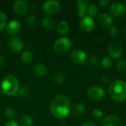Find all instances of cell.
Listing matches in <instances>:
<instances>
[{
  "instance_id": "obj_23",
  "label": "cell",
  "mask_w": 126,
  "mask_h": 126,
  "mask_svg": "<svg viewBox=\"0 0 126 126\" xmlns=\"http://www.w3.org/2000/svg\"><path fill=\"white\" fill-rule=\"evenodd\" d=\"M66 76L63 72H57L54 76V80L58 84H62L66 81Z\"/></svg>"
},
{
  "instance_id": "obj_19",
  "label": "cell",
  "mask_w": 126,
  "mask_h": 126,
  "mask_svg": "<svg viewBox=\"0 0 126 126\" xmlns=\"http://www.w3.org/2000/svg\"><path fill=\"white\" fill-rule=\"evenodd\" d=\"M85 111V106L83 103H77L72 109V114L73 116H80L83 114Z\"/></svg>"
},
{
  "instance_id": "obj_3",
  "label": "cell",
  "mask_w": 126,
  "mask_h": 126,
  "mask_svg": "<svg viewBox=\"0 0 126 126\" xmlns=\"http://www.w3.org/2000/svg\"><path fill=\"white\" fill-rule=\"evenodd\" d=\"M19 89L18 79L13 75H6L1 83V92L6 95H14Z\"/></svg>"
},
{
  "instance_id": "obj_2",
  "label": "cell",
  "mask_w": 126,
  "mask_h": 126,
  "mask_svg": "<svg viewBox=\"0 0 126 126\" xmlns=\"http://www.w3.org/2000/svg\"><path fill=\"white\" fill-rule=\"evenodd\" d=\"M109 92L111 97L117 101H123L126 99V83L116 80L111 83Z\"/></svg>"
},
{
  "instance_id": "obj_6",
  "label": "cell",
  "mask_w": 126,
  "mask_h": 126,
  "mask_svg": "<svg viewBox=\"0 0 126 126\" xmlns=\"http://www.w3.org/2000/svg\"><path fill=\"white\" fill-rule=\"evenodd\" d=\"M105 92L104 90L97 86H92L89 87L87 90V95L88 97L93 100L97 101L101 100L104 97Z\"/></svg>"
},
{
  "instance_id": "obj_9",
  "label": "cell",
  "mask_w": 126,
  "mask_h": 126,
  "mask_svg": "<svg viewBox=\"0 0 126 126\" xmlns=\"http://www.w3.org/2000/svg\"><path fill=\"white\" fill-rule=\"evenodd\" d=\"M69 58L73 63H77V64H80L86 61V55L85 52H83V50L77 49V50L72 51L70 53Z\"/></svg>"
},
{
  "instance_id": "obj_21",
  "label": "cell",
  "mask_w": 126,
  "mask_h": 126,
  "mask_svg": "<svg viewBox=\"0 0 126 126\" xmlns=\"http://www.w3.org/2000/svg\"><path fill=\"white\" fill-rule=\"evenodd\" d=\"M56 29H57L58 32H59L60 34L63 35V34H66L69 31V24H67V22L61 21L57 24Z\"/></svg>"
},
{
  "instance_id": "obj_5",
  "label": "cell",
  "mask_w": 126,
  "mask_h": 126,
  "mask_svg": "<svg viewBox=\"0 0 126 126\" xmlns=\"http://www.w3.org/2000/svg\"><path fill=\"white\" fill-rule=\"evenodd\" d=\"M43 10L49 15H55L60 11V3L55 0H48L43 4Z\"/></svg>"
},
{
  "instance_id": "obj_31",
  "label": "cell",
  "mask_w": 126,
  "mask_h": 126,
  "mask_svg": "<svg viewBox=\"0 0 126 126\" xmlns=\"http://www.w3.org/2000/svg\"><path fill=\"white\" fill-rule=\"evenodd\" d=\"M5 25H6V16L3 13L0 11V31L3 30Z\"/></svg>"
},
{
  "instance_id": "obj_1",
  "label": "cell",
  "mask_w": 126,
  "mask_h": 126,
  "mask_svg": "<svg viewBox=\"0 0 126 126\" xmlns=\"http://www.w3.org/2000/svg\"><path fill=\"white\" fill-rule=\"evenodd\" d=\"M70 110V101L69 98L63 95L60 94L53 98L50 103V111L52 114L58 119L66 117Z\"/></svg>"
},
{
  "instance_id": "obj_39",
  "label": "cell",
  "mask_w": 126,
  "mask_h": 126,
  "mask_svg": "<svg viewBox=\"0 0 126 126\" xmlns=\"http://www.w3.org/2000/svg\"><path fill=\"white\" fill-rule=\"evenodd\" d=\"M124 30H125V33H126V26L125 27V29H124Z\"/></svg>"
},
{
  "instance_id": "obj_38",
  "label": "cell",
  "mask_w": 126,
  "mask_h": 126,
  "mask_svg": "<svg viewBox=\"0 0 126 126\" xmlns=\"http://www.w3.org/2000/svg\"><path fill=\"white\" fill-rule=\"evenodd\" d=\"M5 62H6L5 58L1 56V55H0V66H2L3 65H4Z\"/></svg>"
},
{
  "instance_id": "obj_35",
  "label": "cell",
  "mask_w": 126,
  "mask_h": 126,
  "mask_svg": "<svg viewBox=\"0 0 126 126\" xmlns=\"http://www.w3.org/2000/svg\"><path fill=\"white\" fill-rule=\"evenodd\" d=\"M111 2L110 0H100L99 1V4L100 7H106L109 3Z\"/></svg>"
},
{
  "instance_id": "obj_32",
  "label": "cell",
  "mask_w": 126,
  "mask_h": 126,
  "mask_svg": "<svg viewBox=\"0 0 126 126\" xmlns=\"http://www.w3.org/2000/svg\"><path fill=\"white\" fill-rule=\"evenodd\" d=\"M88 13L89 14V16H94L97 13V7L95 4H92L89 6L88 9Z\"/></svg>"
},
{
  "instance_id": "obj_12",
  "label": "cell",
  "mask_w": 126,
  "mask_h": 126,
  "mask_svg": "<svg viewBox=\"0 0 126 126\" xmlns=\"http://www.w3.org/2000/svg\"><path fill=\"white\" fill-rule=\"evenodd\" d=\"M13 7H14L15 12L20 16L25 15L28 11V5L27 2L22 0L16 1L14 2Z\"/></svg>"
},
{
  "instance_id": "obj_26",
  "label": "cell",
  "mask_w": 126,
  "mask_h": 126,
  "mask_svg": "<svg viewBox=\"0 0 126 126\" xmlns=\"http://www.w3.org/2000/svg\"><path fill=\"white\" fill-rule=\"evenodd\" d=\"M101 65L105 68H109L112 65V60L110 57H104L101 61Z\"/></svg>"
},
{
  "instance_id": "obj_20",
  "label": "cell",
  "mask_w": 126,
  "mask_h": 126,
  "mask_svg": "<svg viewBox=\"0 0 126 126\" xmlns=\"http://www.w3.org/2000/svg\"><path fill=\"white\" fill-rule=\"evenodd\" d=\"M18 122L21 126H32L33 124V119L29 115H23L19 118Z\"/></svg>"
},
{
  "instance_id": "obj_36",
  "label": "cell",
  "mask_w": 126,
  "mask_h": 126,
  "mask_svg": "<svg viewBox=\"0 0 126 126\" xmlns=\"http://www.w3.org/2000/svg\"><path fill=\"white\" fill-rule=\"evenodd\" d=\"M4 126H19V125L15 120H9Z\"/></svg>"
},
{
  "instance_id": "obj_17",
  "label": "cell",
  "mask_w": 126,
  "mask_h": 126,
  "mask_svg": "<svg viewBox=\"0 0 126 126\" xmlns=\"http://www.w3.org/2000/svg\"><path fill=\"white\" fill-rule=\"evenodd\" d=\"M41 24L45 29H47L48 30H52L57 26L55 21L49 16H46V17L43 18V19L41 21Z\"/></svg>"
},
{
  "instance_id": "obj_29",
  "label": "cell",
  "mask_w": 126,
  "mask_h": 126,
  "mask_svg": "<svg viewBox=\"0 0 126 126\" xmlns=\"http://www.w3.org/2000/svg\"><path fill=\"white\" fill-rule=\"evenodd\" d=\"M92 115L95 119H100L102 118V117L103 116V112L100 109H94L93 112H92Z\"/></svg>"
},
{
  "instance_id": "obj_22",
  "label": "cell",
  "mask_w": 126,
  "mask_h": 126,
  "mask_svg": "<svg viewBox=\"0 0 126 126\" xmlns=\"http://www.w3.org/2000/svg\"><path fill=\"white\" fill-rule=\"evenodd\" d=\"M33 54L32 53V52L29 51V50H25L21 53V58L22 61H24V63H30L32 60H33Z\"/></svg>"
},
{
  "instance_id": "obj_28",
  "label": "cell",
  "mask_w": 126,
  "mask_h": 126,
  "mask_svg": "<svg viewBox=\"0 0 126 126\" xmlns=\"http://www.w3.org/2000/svg\"><path fill=\"white\" fill-rule=\"evenodd\" d=\"M117 69L120 72H125L126 70V61L124 60H120L117 63Z\"/></svg>"
},
{
  "instance_id": "obj_37",
  "label": "cell",
  "mask_w": 126,
  "mask_h": 126,
  "mask_svg": "<svg viewBox=\"0 0 126 126\" xmlns=\"http://www.w3.org/2000/svg\"><path fill=\"white\" fill-rule=\"evenodd\" d=\"M81 126H97L96 124L93 122H91V121H88V122H85L82 124Z\"/></svg>"
},
{
  "instance_id": "obj_16",
  "label": "cell",
  "mask_w": 126,
  "mask_h": 126,
  "mask_svg": "<svg viewBox=\"0 0 126 126\" xmlns=\"http://www.w3.org/2000/svg\"><path fill=\"white\" fill-rule=\"evenodd\" d=\"M120 120L116 115H110L105 117L102 122V126H119Z\"/></svg>"
},
{
  "instance_id": "obj_14",
  "label": "cell",
  "mask_w": 126,
  "mask_h": 126,
  "mask_svg": "<svg viewBox=\"0 0 126 126\" xmlns=\"http://www.w3.org/2000/svg\"><path fill=\"white\" fill-rule=\"evenodd\" d=\"M97 21L102 27H109L113 23V18L107 13H100L97 17Z\"/></svg>"
},
{
  "instance_id": "obj_11",
  "label": "cell",
  "mask_w": 126,
  "mask_h": 126,
  "mask_svg": "<svg viewBox=\"0 0 126 126\" xmlns=\"http://www.w3.org/2000/svg\"><path fill=\"white\" fill-rule=\"evenodd\" d=\"M111 13L117 17L123 16L126 12V6L120 2H114L110 7Z\"/></svg>"
},
{
  "instance_id": "obj_34",
  "label": "cell",
  "mask_w": 126,
  "mask_h": 126,
  "mask_svg": "<svg viewBox=\"0 0 126 126\" xmlns=\"http://www.w3.org/2000/svg\"><path fill=\"white\" fill-rule=\"evenodd\" d=\"M100 81L103 84H107L108 83H109L110 81V78L108 75H103L101 77V79H100Z\"/></svg>"
},
{
  "instance_id": "obj_7",
  "label": "cell",
  "mask_w": 126,
  "mask_h": 126,
  "mask_svg": "<svg viewBox=\"0 0 126 126\" xmlns=\"http://www.w3.org/2000/svg\"><path fill=\"white\" fill-rule=\"evenodd\" d=\"M108 52L110 55V58H118L121 56L123 53V47L121 44L117 41L111 42L108 48Z\"/></svg>"
},
{
  "instance_id": "obj_24",
  "label": "cell",
  "mask_w": 126,
  "mask_h": 126,
  "mask_svg": "<svg viewBox=\"0 0 126 126\" xmlns=\"http://www.w3.org/2000/svg\"><path fill=\"white\" fill-rule=\"evenodd\" d=\"M4 115L10 120H13L16 113L15 111L13 108L11 107H7L5 110H4Z\"/></svg>"
},
{
  "instance_id": "obj_15",
  "label": "cell",
  "mask_w": 126,
  "mask_h": 126,
  "mask_svg": "<svg viewBox=\"0 0 126 126\" xmlns=\"http://www.w3.org/2000/svg\"><path fill=\"white\" fill-rule=\"evenodd\" d=\"M89 4L88 0H78L76 1V5L78 7V16L81 18H83L86 16V8Z\"/></svg>"
},
{
  "instance_id": "obj_13",
  "label": "cell",
  "mask_w": 126,
  "mask_h": 126,
  "mask_svg": "<svg viewBox=\"0 0 126 126\" xmlns=\"http://www.w3.org/2000/svg\"><path fill=\"white\" fill-rule=\"evenodd\" d=\"M21 30V24L18 20H11L6 26V30L10 35H16Z\"/></svg>"
},
{
  "instance_id": "obj_25",
  "label": "cell",
  "mask_w": 126,
  "mask_h": 126,
  "mask_svg": "<svg viewBox=\"0 0 126 126\" xmlns=\"http://www.w3.org/2000/svg\"><path fill=\"white\" fill-rule=\"evenodd\" d=\"M26 22L28 27H34L36 24V17L34 15H30L27 18Z\"/></svg>"
},
{
  "instance_id": "obj_8",
  "label": "cell",
  "mask_w": 126,
  "mask_h": 126,
  "mask_svg": "<svg viewBox=\"0 0 126 126\" xmlns=\"http://www.w3.org/2000/svg\"><path fill=\"white\" fill-rule=\"evenodd\" d=\"M79 24H80V29L86 32H91L93 30L94 26V20L89 16H86L85 17L81 18Z\"/></svg>"
},
{
  "instance_id": "obj_27",
  "label": "cell",
  "mask_w": 126,
  "mask_h": 126,
  "mask_svg": "<svg viewBox=\"0 0 126 126\" xmlns=\"http://www.w3.org/2000/svg\"><path fill=\"white\" fill-rule=\"evenodd\" d=\"M28 89L27 88L24 87V86H22V87H20L17 92L16 94H18V96L20 97H25L27 94H28Z\"/></svg>"
},
{
  "instance_id": "obj_10",
  "label": "cell",
  "mask_w": 126,
  "mask_h": 126,
  "mask_svg": "<svg viewBox=\"0 0 126 126\" xmlns=\"http://www.w3.org/2000/svg\"><path fill=\"white\" fill-rule=\"evenodd\" d=\"M8 47L13 52H19L23 49V42L21 38L12 36L8 40Z\"/></svg>"
},
{
  "instance_id": "obj_40",
  "label": "cell",
  "mask_w": 126,
  "mask_h": 126,
  "mask_svg": "<svg viewBox=\"0 0 126 126\" xmlns=\"http://www.w3.org/2000/svg\"><path fill=\"white\" fill-rule=\"evenodd\" d=\"M125 3H126V1H125Z\"/></svg>"
},
{
  "instance_id": "obj_4",
  "label": "cell",
  "mask_w": 126,
  "mask_h": 126,
  "mask_svg": "<svg viewBox=\"0 0 126 126\" xmlns=\"http://www.w3.org/2000/svg\"><path fill=\"white\" fill-rule=\"evenodd\" d=\"M71 41L67 37H61L55 41L53 45L54 50L58 54H63L68 52L71 47Z\"/></svg>"
},
{
  "instance_id": "obj_30",
  "label": "cell",
  "mask_w": 126,
  "mask_h": 126,
  "mask_svg": "<svg viewBox=\"0 0 126 126\" xmlns=\"http://www.w3.org/2000/svg\"><path fill=\"white\" fill-rule=\"evenodd\" d=\"M88 63L91 66H93V67H96L98 66L99 64V61L98 59L94 57V56H92V57H90L89 59V61H88Z\"/></svg>"
},
{
  "instance_id": "obj_18",
  "label": "cell",
  "mask_w": 126,
  "mask_h": 126,
  "mask_svg": "<svg viewBox=\"0 0 126 126\" xmlns=\"http://www.w3.org/2000/svg\"><path fill=\"white\" fill-rule=\"evenodd\" d=\"M33 71L38 76H44L47 72V68L44 63H38L34 66Z\"/></svg>"
},
{
  "instance_id": "obj_33",
  "label": "cell",
  "mask_w": 126,
  "mask_h": 126,
  "mask_svg": "<svg viewBox=\"0 0 126 126\" xmlns=\"http://www.w3.org/2000/svg\"><path fill=\"white\" fill-rule=\"evenodd\" d=\"M109 34L111 36H116L118 34V28L116 26H111L109 30Z\"/></svg>"
}]
</instances>
